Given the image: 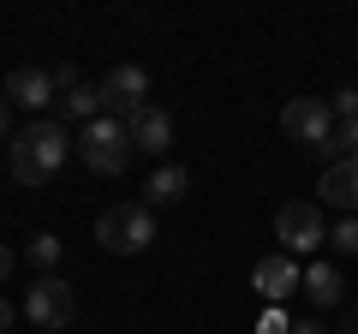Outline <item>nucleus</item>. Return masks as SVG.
Returning <instances> with one entry per match:
<instances>
[{
	"label": "nucleus",
	"instance_id": "20",
	"mask_svg": "<svg viewBox=\"0 0 358 334\" xmlns=\"http://www.w3.org/2000/svg\"><path fill=\"white\" fill-rule=\"evenodd\" d=\"M0 143H13V108H6V96H0Z\"/></svg>",
	"mask_w": 358,
	"mask_h": 334
},
{
	"label": "nucleus",
	"instance_id": "18",
	"mask_svg": "<svg viewBox=\"0 0 358 334\" xmlns=\"http://www.w3.org/2000/svg\"><path fill=\"white\" fill-rule=\"evenodd\" d=\"M334 119H358V90H352V84H346V90H334Z\"/></svg>",
	"mask_w": 358,
	"mask_h": 334
},
{
	"label": "nucleus",
	"instance_id": "15",
	"mask_svg": "<svg viewBox=\"0 0 358 334\" xmlns=\"http://www.w3.org/2000/svg\"><path fill=\"white\" fill-rule=\"evenodd\" d=\"M322 167H334V161H358V119H341V126H334V138L322 143Z\"/></svg>",
	"mask_w": 358,
	"mask_h": 334
},
{
	"label": "nucleus",
	"instance_id": "23",
	"mask_svg": "<svg viewBox=\"0 0 358 334\" xmlns=\"http://www.w3.org/2000/svg\"><path fill=\"white\" fill-rule=\"evenodd\" d=\"M293 334H329V328H322L317 317H305V322H293Z\"/></svg>",
	"mask_w": 358,
	"mask_h": 334
},
{
	"label": "nucleus",
	"instance_id": "7",
	"mask_svg": "<svg viewBox=\"0 0 358 334\" xmlns=\"http://www.w3.org/2000/svg\"><path fill=\"white\" fill-rule=\"evenodd\" d=\"M138 108H150V72H143V66H114V72L102 78V114L131 119Z\"/></svg>",
	"mask_w": 358,
	"mask_h": 334
},
{
	"label": "nucleus",
	"instance_id": "19",
	"mask_svg": "<svg viewBox=\"0 0 358 334\" xmlns=\"http://www.w3.org/2000/svg\"><path fill=\"white\" fill-rule=\"evenodd\" d=\"M263 334H293V322H287L281 310H268V317H263Z\"/></svg>",
	"mask_w": 358,
	"mask_h": 334
},
{
	"label": "nucleus",
	"instance_id": "5",
	"mask_svg": "<svg viewBox=\"0 0 358 334\" xmlns=\"http://www.w3.org/2000/svg\"><path fill=\"white\" fill-rule=\"evenodd\" d=\"M275 239H281L287 257H293V251H299V257H305V251H317V245L329 239L322 209H317V203H299V197H293V203H281V209H275Z\"/></svg>",
	"mask_w": 358,
	"mask_h": 334
},
{
	"label": "nucleus",
	"instance_id": "12",
	"mask_svg": "<svg viewBox=\"0 0 358 334\" xmlns=\"http://www.w3.org/2000/svg\"><path fill=\"white\" fill-rule=\"evenodd\" d=\"M185 191H192V173L167 161V167H155V173H150V185H143V203H150V209H167V203H179Z\"/></svg>",
	"mask_w": 358,
	"mask_h": 334
},
{
	"label": "nucleus",
	"instance_id": "2",
	"mask_svg": "<svg viewBox=\"0 0 358 334\" xmlns=\"http://www.w3.org/2000/svg\"><path fill=\"white\" fill-rule=\"evenodd\" d=\"M96 239H102V251H114V257H138V251L155 245V209L150 203H114V209H102Z\"/></svg>",
	"mask_w": 358,
	"mask_h": 334
},
{
	"label": "nucleus",
	"instance_id": "9",
	"mask_svg": "<svg viewBox=\"0 0 358 334\" xmlns=\"http://www.w3.org/2000/svg\"><path fill=\"white\" fill-rule=\"evenodd\" d=\"M126 131H131V150H150V155H167L173 150V114L167 108H138V114L126 119Z\"/></svg>",
	"mask_w": 358,
	"mask_h": 334
},
{
	"label": "nucleus",
	"instance_id": "6",
	"mask_svg": "<svg viewBox=\"0 0 358 334\" xmlns=\"http://www.w3.org/2000/svg\"><path fill=\"white\" fill-rule=\"evenodd\" d=\"M72 286L60 281V275H36V286L24 293V317L36 322V328H48V334H60L66 322H72Z\"/></svg>",
	"mask_w": 358,
	"mask_h": 334
},
{
	"label": "nucleus",
	"instance_id": "22",
	"mask_svg": "<svg viewBox=\"0 0 358 334\" xmlns=\"http://www.w3.org/2000/svg\"><path fill=\"white\" fill-rule=\"evenodd\" d=\"M0 281H13V245H0Z\"/></svg>",
	"mask_w": 358,
	"mask_h": 334
},
{
	"label": "nucleus",
	"instance_id": "17",
	"mask_svg": "<svg viewBox=\"0 0 358 334\" xmlns=\"http://www.w3.org/2000/svg\"><path fill=\"white\" fill-rule=\"evenodd\" d=\"M329 245L341 251V257H358V215H341L329 227Z\"/></svg>",
	"mask_w": 358,
	"mask_h": 334
},
{
	"label": "nucleus",
	"instance_id": "13",
	"mask_svg": "<svg viewBox=\"0 0 358 334\" xmlns=\"http://www.w3.org/2000/svg\"><path fill=\"white\" fill-rule=\"evenodd\" d=\"M305 298L317 310L341 305V269H334V263H310V269H305Z\"/></svg>",
	"mask_w": 358,
	"mask_h": 334
},
{
	"label": "nucleus",
	"instance_id": "1",
	"mask_svg": "<svg viewBox=\"0 0 358 334\" xmlns=\"http://www.w3.org/2000/svg\"><path fill=\"white\" fill-rule=\"evenodd\" d=\"M72 155V138H66L60 119H30L24 131H13V180L18 185H48L54 173Z\"/></svg>",
	"mask_w": 358,
	"mask_h": 334
},
{
	"label": "nucleus",
	"instance_id": "11",
	"mask_svg": "<svg viewBox=\"0 0 358 334\" xmlns=\"http://www.w3.org/2000/svg\"><path fill=\"white\" fill-rule=\"evenodd\" d=\"M322 203H334L341 215H358V161H334L322 167Z\"/></svg>",
	"mask_w": 358,
	"mask_h": 334
},
{
	"label": "nucleus",
	"instance_id": "14",
	"mask_svg": "<svg viewBox=\"0 0 358 334\" xmlns=\"http://www.w3.org/2000/svg\"><path fill=\"white\" fill-rule=\"evenodd\" d=\"M60 119H102V84H78V90L60 96Z\"/></svg>",
	"mask_w": 358,
	"mask_h": 334
},
{
	"label": "nucleus",
	"instance_id": "4",
	"mask_svg": "<svg viewBox=\"0 0 358 334\" xmlns=\"http://www.w3.org/2000/svg\"><path fill=\"white\" fill-rule=\"evenodd\" d=\"M281 131L299 143V150H310V155H317L322 143L334 138V108L322 102V96H293V102L281 108Z\"/></svg>",
	"mask_w": 358,
	"mask_h": 334
},
{
	"label": "nucleus",
	"instance_id": "24",
	"mask_svg": "<svg viewBox=\"0 0 358 334\" xmlns=\"http://www.w3.org/2000/svg\"><path fill=\"white\" fill-rule=\"evenodd\" d=\"M352 322H358V305H352Z\"/></svg>",
	"mask_w": 358,
	"mask_h": 334
},
{
	"label": "nucleus",
	"instance_id": "10",
	"mask_svg": "<svg viewBox=\"0 0 358 334\" xmlns=\"http://www.w3.org/2000/svg\"><path fill=\"white\" fill-rule=\"evenodd\" d=\"M6 96H13L18 108H48V102H60L54 72H42V66H18V72L6 78Z\"/></svg>",
	"mask_w": 358,
	"mask_h": 334
},
{
	"label": "nucleus",
	"instance_id": "8",
	"mask_svg": "<svg viewBox=\"0 0 358 334\" xmlns=\"http://www.w3.org/2000/svg\"><path fill=\"white\" fill-rule=\"evenodd\" d=\"M251 286L268 298V305H287L293 293H305V269H299V263L287 257V251H275V257H257Z\"/></svg>",
	"mask_w": 358,
	"mask_h": 334
},
{
	"label": "nucleus",
	"instance_id": "16",
	"mask_svg": "<svg viewBox=\"0 0 358 334\" xmlns=\"http://www.w3.org/2000/svg\"><path fill=\"white\" fill-rule=\"evenodd\" d=\"M24 257L36 263L42 275H54V263H60V239H54V233H36V239L24 245Z\"/></svg>",
	"mask_w": 358,
	"mask_h": 334
},
{
	"label": "nucleus",
	"instance_id": "3",
	"mask_svg": "<svg viewBox=\"0 0 358 334\" xmlns=\"http://www.w3.org/2000/svg\"><path fill=\"white\" fill-rule=\"evenodd\" d=\"M78 155H84V167H90V173H102V180L126 173V161H131V131H126V119H114V114L90 119L84 138H78Z\"/></svg>",
	"mask_w": 358,
	"mask_h": 334
},
{
	"label": "nucleus",
	"instance_id": "21",
	"mask_svg": "<svg viewBox=\"0 0 358 334\" xmlns=\"http://www.w3.org/2000/svg\"><path fill=\"white\" fill-rule=\"evenodd\" d=\"M0 334H13V298L0 293Z\"/></svg>",
	"mask_w": 358,
	"mask_h": 334
}]
</instances>
